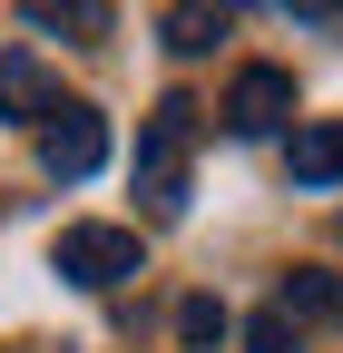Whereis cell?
Returning a JSON list of instances; mask_svg holds the SVG:
<instances>
[{
	"label": "cell",
	"instance_id": "3",
	"mask_svg": "<svg viewBox=\"0 0 343 353\" xmlns=\"http://www.w3.org/2000/svg\"><path fill=\"white\" fill-rule=\"evenodd\" d=\"M284 118H294V79L265 69V59L236 69V88H226V128H236V138H275Z\"/></svg>",
	"mask_w": 343,
	"mask_h": 353
},
{
	"label": "cell",
	"instance_id": "8",
	"mask_svg": "<svg viewBox=\"0 0 343 353\" xmlns=\"http://www.w3.org/2000/svg\"><path fill=\"white\" fill-rule=\"evenodd\" d=\"M284 304H294V314H314V324H343V275L294 265V275H284Z\"/></svg>",
	"mask_w": 343,
	"mask_h": 353
},
{
	"label": "cell",
	"instance_id": "5",
	"mask_svg": "<svg viewBox=\"0 0 343 353\" xmlns=\"http://www.w3.org/2000/svg\"><path fill=\"white\" fill-rule=\"evenodd\" d=\"M0 118H59V79L30 50H0Z\"/></svg>",
	"mask_w": 343,
	"mask_h": 353
},
{
	"label": "cell",
	"instance_id": "2",
	"mask_svg": "<svg viewBox=\"0 0 343 353\" xmlns=\"http://www.w3.org/2000/svg\"><path fill=\"white\" fill-rule=\"evenodd\" d=\"M50 265H59V275L69 285H89V294H108V285H127V275H138V236H127V226H69L59 245H50Z\"/></svg>",
	"mask_w": 343,
	"mask_h": 353
},
{
	"label": "cell",
	"instance_id": "7",
	"mask_svg": "<svg viewBox=\"0 0 343 353\" xmlns=\"http://www.w3.org/2000/svg\"><path fill=\"white\" fill-rule=\"evenodd\" d=\"M226 39V0H177V10H167V50H216Z\"/></svg>",
	"mask_w": 343,
	"mask_h": 353
},
{
	"label": "cell",
	"instance_id": "9",
	"mask_svg": "<svg viewBox=\"0 0 343 353\" xmlns=\"http://www.w3.org/2000/svg\"><path fill=\"white\" fill-rule=\"evenodd\" d=\"M294 176L304 187H333L343 176V128H294Z\"/></svg>",
	"mask_w": 343,
	"mask_h": 353
},
{
	"label": "cell",
	"instance_id": "6",
	"mask_svg": "<svg viewBox=\"0 0 343 353\" xmlns=\"http://www.w3.org/2000/svg\"><path fill=\"white\" fill-rule=\"evenodd\" d=\"M30 30H59V39H108V0H20Z\"/></svg>",
	"mask_w": 343,
	"mask_h": 353
},
{
	"label": "cell",
	"instance_id": "1",
	"mask_svg": "<svg viewBox=\"0 0 343 353\" xmlns=\"http://www.w3.org/2000/svg\"><path fill=\"white\" fill-rule=\"evenodd\" d=\"M187 148H196V99H157L147 138H138V187H147V206H187Z\"/></svg>",
	"mask_w": 343,
	"mask_h": 353
},
{
	"label": "cell",
	"instance_id": "4",
	"mask_svg": "<svg viewBox=\"0 0 343 353\" xmlns=\"http://www.w3.org/2000/svg\"><path fill=\"white\" fill-rule=\"evenodd\" d=\"M39 167L50 176H98L108 167V118L98 108H59L50 128H39Z\"/></svg>",
	"mask_w": 343,
	"mask_h": 353
},
{
	"label": "cell",
	"instance_id": "10",
	"mask_svg": "<svg viewBox=\"0 0 343 353\" xmlns=\"http://www.w3.org/2000/svg\"><path fill=\"white\" fill-rule=\"evenodd\" d=\"M245 353H304V314L275 294L265 314H245Z\"/></svg>",
	"mask_w": 343,
	"mask_h": 353
},
{
	"label": "cell",
	"instance_id": "11",
	"mask_svg": "<svg viewBox=\"0 0 343 353\" xmlns=\"http://www.w3.org/2000/svg\"><path fill=\"white\" fill-rule=\"evenodd\" d=\"M177 334H187V343H216V334H226V304H216V294H187V304H177Z\"/></svg>",
	"mask_w": 343,
	"mask_h": 353
}]
</instances>
